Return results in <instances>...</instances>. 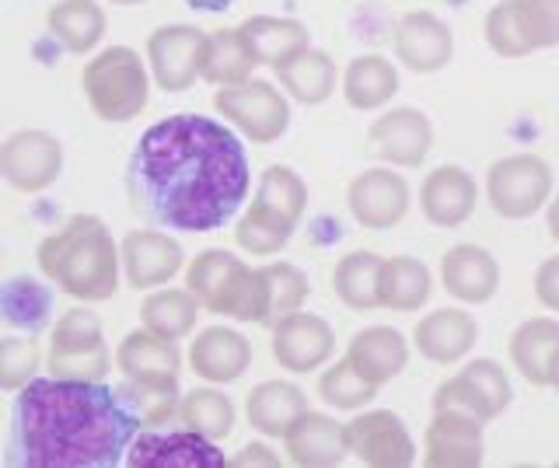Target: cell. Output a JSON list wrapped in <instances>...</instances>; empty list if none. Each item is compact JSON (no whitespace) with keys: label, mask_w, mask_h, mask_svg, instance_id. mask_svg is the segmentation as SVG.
I'll return each mask as SVG.
<instances>
[{"label":"cell","mask_w":559,"mask_h":468,"mask_svg":"<svg viewBox=\"0 0 559 468\" xmlns=\"http://www.w3.org/2000/svg\"><path fill=\"white\" fill-rule=\"evenodd\" d=\"M249 158L238 136L210 116L179 112L154 123L130 158L133 206L157 228L206 235L249 196Z\"/></svg>","instance_id":"1"},{"label":"cell","mask_w":559,"mask_h":468,"mask_svg":"<svg viewBox=\"0 0 559 468\" xmlns=\"http://www.w3.org/2000/svg\"><path fill=\"white\" fill-rule=\"evenodd\" d=\"M140 423L102 381L39 377L14 398L11 465L112 468L127 461Z\"/></svg>","instance_id":"2"},{"label":"cell","mask_w":559,"mask_h":468,"mask_svg":"<svg viewBox=\"0 0 559 468\" xmlns=\"http://www.w3.org/2000/svg\"><path fill=\"white\" fill-rule=\"evenodd\" d=\"M35 259L46 280L74 301H109L119 290L122 245H116L109 228L95 214H74L60 231L43 238Z\"/></svg>","instance_id":"3"},{"label":"cell","mask_w":559,"mask_h":468,"mask_svg":"<svg viewBox=\"0 0 559 468\" xmlns=\"http://www.w3.org/2000/svg\"><path fill=\"white\" fill-rule=\"evenodd\" d=\"M186 287L200 298L203 311H214V315L235 319V322L273 325L262 266L259 269L245 266L231 252L210 249L192 259L186 269Z\"/></svg>","instance_id":"4"},{"label":"cell","mask_w":559,"mask_h":468,"mask_svg":"<svg viewBox=\"0 0 559 468\" xmlns=\"http://www.w3.org/2000/svg\"><path fill=\"white\" fill-rule=\"evenodd\" d=\"M81 84H84L87 106H92L95 116L105 119V123H130L133 116L147 109V98H151L147 67L130 46H109V49H102L98 57L87 60Z\"/></svg>","instance_id":"5"},{"label":"cell","mask_w":559,"mask_h":468,"mask_svg":"<svg viewBox=\"0 0 559 468\" xmlns=\"http://www.w3.org/2000/svg\"><path fill=\"white\" fill-rule=\"evenodd\" d=\"M486 43L503 60L559 46V0H503L486 14Z\"/></svg>","instance_id":"6"},{"label":"cell","mask_w":559,"mask_h":468,"mask_svg":"<svg viewBox=\"0 0 559 468\" xmlns=\"http://www.w3.org/2000/svg\"><path fill=\"white\" fill-rule=\"evenodd\" d=\"M112 368V353L105 346L102 322L95 311L74 308L57 322L49 343V374L67 381H102Z\"/></svg>","instance_id":"7"},{"label":"cell","mask_w":559,"mask_h":468,"mask_svg":"<svg viewBox=\"0 0 559 468\" xmlns=\"http://www.w3.org/2000/svg\"><path fill=\"white\" fill-rule=\"evenodd\" d=\"M552 196V168L538 154H511L486 176V200L503 220H528Z\"/></svg>","instance_id":"8"},{"label":"cell","mask_w":559,"mask_h":468,"mask_svg":"<svg viewBox=\"0 0 559 468\" xmlns=\"http://www.w3.org/2000/svg\"><path fill=\"white\" fill-rule=\"evenodd\" d=\"M214 109L235 123L252 144H273L290 127V101L270 81H241L217 88Z\"/></svg>","instance_id":"9"},{"label":"cell","mask_w":559,"mask_h":468,"mask_svg":"<svg viewBox=\"0 0 559 468\" xmlns=\"http://www.w3.org/2000/svg\"><path fill=\"white\" fill-rule=\"evenodd\" d=\"M514 388L511 377L500 368L497 360H472L468 368H462L454 377L441 381L433 392V409H462L476 420L489 423L511 406Z\"/></svg>","instance_id":"10"},{"label":"cell","mask_w":559,"mask_h":468,"mask_svg":"<svg viewBox=\"0 0 559 468\" xmlns=\"http://www.w3.org/2000/svg\"><path fill=\"white\" fill-rule=\"evenodd\" d=\"M0 171L17 193H43L63 171V144L46 130H17L0 147Z\"/></svg>","instance_id":"11"},{"label":"cell","mask_w":559,"mask_h":468,"mask_svg":"<svg viewBox=\"0 0 559 468\" xmlns=\"http://www.w3.org/2000/svg\"><path fill=\"white\" fill-rule=\"evenodd\" d=\"M206 57V32L192 25H165L151 32L147 39V63L162 92H186L192 81L203 77Z\"/></svg>","instance_id":"12"},{"label":"cell","mask_w":559,"mask_h":468,"mask_svg":"<svg viewBox=\"0 0 559 468\" xmlns=\"http://www.w3.org/2000/svg\"><path fill=\"white\" fill-rule=\"evenodd\" d=\"M346 441L349 455L371 468H409L416 461V444L392 409H371L349 420Z\"/></svg>","instance_id":"13"},{"label":"cell","mask_w":559,"mask_h":468,"mask_svg":"<svg viewBox=\"0 0 559 468\" xmlns=\"http://www.w3.org/2000/svg\"><path fill=\"white\" fill-rule=\"evenodd\" d=\"M483 447V420L462 409H433V420L424 433L427 468H479Z\"/></svg>","instance_id":"14"},{"label":"cell","mask_w":559,"mask_h":468,"mask_svg":"<svg viewBox=\"0 0 559 468\" xmlns=\"http://www.w3.org/2000/svg\"><path fill=\"white\" fill-rule=\"evenodd\" d=\"M127 461L133 468H224L231 465L217 444L197 430L175 433H136Z\"/></svg>","instance_id":"15"},{"label":"cell","mask_w":559,"mask_h":468,"mask_svg":"<svg viewBox=\"0 0 559 468\" xmlns=\"http://www.w3.org/2000/svg\"><path fill=\"white\" fill-rule=\"evenodd\" d=\"M367 144L374 158L395 168H419L433 147V127L419 109L402 106L374 119V127L367 130Z\"/></svg>","instance_id":"16"},{"label":"cell","mask_w":559,"mask_h":468,"mask_svg":"<svg viewBox=\"0 0 559 468\" xmlns=\"http://www.w3.org/2000/svg\"><path fill=\"white\" fill-rule=\"evenodd\" d=\"M346 203L367 231H389L409 211V185L392 168H371L349 182Z\"/></svg>","instance_id":"17"},{"label":"cell","mask_w":559,"mask_h":468,"mask_svg":"<svg viewBox=\"0 0 559 468\" xmlns=\"http://www.w3.org/2000/svg\"><path fill=\"white\" fill-rule=\"evenodd\" d=\"M332 328L325 319L308 311H290L273 325V357L290 374H311L332 357Z\"/></svg>","instance_id":"18"},{"label":"cell","mask_w":559,"mask_h":468,"mask_svg":"<svg viewBox=\"0 0 559 468\" xmlns=\"http://www.w3.org/2000/svg\"><path fill=\"white\" fill-rule=\"evenodd\" d=\"M454 57L451 28L430 11H409L395 25V60L413 74H437Z\"/></svg>","instance_id":"19"},{"label":"cell","mask_w":559,"mask_h":468,"mask_svg":"<svg viewBox=\"0 0 559 468\" xmlns=\"http://www.w3.org/2000/svg\"><path fill=\"white\" fill-rule=\"evenodd\" d=\"M182 245L165 231H130L122 238V269L133 290H157L182 269Z\"/></svg>","instance_id":"20"},{"label":"cell","mask_w":559,"mask_h":468,"mask_svg":"<svg viewBox=\"0 0 559 468\" xmlns=\"http://www.w3.org/2000/svg\"><path fill=\"white\" fill-rule=\"evenodd\" d=\"M476 179L459 165H441L419 185V211L433 228H462L476 214Z\"/></svg>","instance_id":"21"},{"label":"cell","mask_w":559,"mask_h":468,"mask_svg":"<svg viewBox=\"0 0 559 468\" xmlns=\"http://www.w3.org/2000/svg\"><path fill=\"white\" fill-rule=\"evenodd\" d=\"M116 368L122 377L151 381V385H179L182 374V353L175 339H165L151 333V328H133V333L119 343Z\"/></svg>","instance_id":"22"},{"label":"cell","mask_w":559,"mask_h":468,"mask_svg":"<svg viewBox=\"0 0 559 468\" xmlns=\"http://www.w3.org/2000/svg\"><path fill=\"white\" fill-rule=\"evenodd\" d=\"M284 444L290 461L301 468H332L343 465L349 455L346 427L329 420L325 412H311V409H305L290 423V430L284 433Z\"/></svg>","instance_id":"23"},{"label":"cell","mask_w":559,"mask_h":468,"mask_svg":"<svg viewBox=\"0 0 559 468\" xmlns=\"http://www.w3.org/2000/svg\"><path fill=\"white\" fill-rule=\"evenodd\" d=\"M476 339H479L476 319L459 308L430 311V315L419 319L413 328V343L419 357H427L430 363H444V368L465 360L472 346H476Z\"/></svg>","instance_id":"24"},{"label":"cell","mask_w":559,"mask_h":468,"mask_svg":"<svg viewBox=\"0 0 559 468\" xmlns=\"http://www.w3.org/2000/svg\"><path fill=\"white\" fill-rule=\"evenodd\" d=\"M189 363L203 381H210V385H227V381H238L249 371L252 346L238 328L214 325V328H203V333L192 339Z\"/></svg>","instance_id":"25"},{"label":"cell","mask_w":559,"mask_h":468,"mask_svg":"<svg viewBox=\"0 0 559 468\" xmlns=\"http://www.w3.org/2000/svg\"><path fill=\"white\" fill-rule=\"evenodd\" d=\"M441 284L454 301L486 304L500 287V266L479 245H454L441 259Z\"/></svg>","instance_id":"26"},{"label":"cell","mask_w":559,"mask_h":468,"mask_svg":"<svg viewBox=\"0 0 559 468\" xmlns=\"http://www.w3.org/2000/svg\"><path fill=\"white\" fill-rule=\"evenodd\" d=\"M346 360L371 381V385H389L409 363V343L392 325H371L349 339Z\"/></svg>","instance_id":"27"},{"label":"cell","mask_w":559,"mask_h":468,"mask_svg":"<svg viewBox=\"0 0 559 468\" xmlns=\"http://www.w3.org/2000/svg\"><path fill=\"white\" fill-rule=\"evenodd\" d=\"M245 46L252 49V57L262 67H284L297 53H305L311 46L308 28L297 19H276V14H252L238 25Z\"/></svg>","instance_id":"28"},{"label":"cell","mask_w":559,"mask_h":468,"mask_svg":"<svg viewBox=\"0 0 559 468\" xmlns=\"http://www.w3.org/2000/svg\"><path fill=\"white\" fill-rule=\"evenodd\" d=\"M308 409L305 392L290 385V381H262L245 398V412L249 423L262 433V437H284L290 423Z\"/></svg>","instance_id":"29"},{"label":"cell","mask_w":559,"mask_h":468,"mask_svg":"<svg viewBox=\"0 0 559 468\" xmlns=\"http://www.w3.org/2000/svg\"><path fill=\"white\" fill-rule=\"evenodd\" d=\"M395 92H399V71L384 57L367 53L349 60L343 74V95L357 112L384 109L395 98Z\"/></svg>","instance_id":"30"},{"label":"cell","mask_w":559,"mask_h":468,"mask_svg":"<svg viewBox=\"0 0 559 468\" xmlns=\"http://www.w3.org/2000/svg\"><path fill=\"white\" fill-rule=\"evenodd\" d=\"M559 350V322L528 319L511 336V360L521 377L535 388H549V363Z\"/></svg>","instance_id":"31"},{"label":"cell","mask_w":559,"mask_h":468,"mask_svg":"<svg viewBox=\"0 0 559 468\" xmlns=\"http://www.w3.org/2000/svg\"><path fill=\"white\" fill-rule=\"evenodd\" d=\"M430 269L413 255H392L381 263L378 301L389 311H419L430 301Z\"/></svg>","instance_id":"32"},{"label":"cell","mask_w":559,"mask_h":468,"mask_svg":"<svg viewBox=\"0 0 559 468\" xmlns=\"http://www.w3.org/2000/svg\"><path fill=\"white\" fill-rule=\"evenodd\" d=\"M46 22L52 36H57L67 53H74V57L92 53L105 36V11L95 0H60V4L49 8Z\"/></svg>","instance_id":"33"},{"label":"cell","mask_w":559,"mask_h":468,"mask_svg":"<svg viewBox=\"0 0 559 468\" xmlns=\"http://www.w3.org/2000/svg\"><path fill=\"white\" fill-rule=\"evenodd\" d=\"M276 77L284 84V92L301 101V106H322L329 95L336 92V63H332L322 49H305L284 67H276Z\"/></svg>","instance_id":"34"},{"label":"cell","mask_w":559,"mask_h":468,"mask_svg":"<svg viewBox=\"0 0 559 468\" xmlns=\"http://www.w3.org/2000/svg\"><path fill=\"white\" fill-rule=\"evenodd\" d=\"M200 311L203 304L189 287H157L140 308V315H144V328H151V333L165 339H186L197 328Z\"/></svg>","instance_id":"35"},{"label":"cell","mask_w":559,"mask_h":468,"mask_svg":"<svg viewBox=\"0 0 559 468\" xmlns=\"http://www.w3.org/2000/svg\"><path fill=\"white\" fill-rule=\"evenodd\" d=\"M384 259L374 252H349L340 259L336 273H332V290L349 311H374L378 301V280H381Z\"/></svg>","instance_id":"36"},{"label":"cell","mask_w":559,"mask_h":468,"mask_svg":"<svg viewBox=\"0 0 559 468\" xmlns=\"http://www.w3.org/2000/svg\"><path fill=\"white\" fill-rule=\"evenodd\" d=\"M252 67L259 60L252 57V49L245 46L238 28H221L206 36V57H203V81L227 88V84H241L249 81Z\"/></svg>","instance_id":"37"},{"label":"cell","mask_w":559,"mask_h":468,"mask_svg":"<svg viewBox=\"0 0 559 468\" xmlns=\"http://www.w3.org/2000/svg\"><path fill=\"white\" fill-rule=\"evenodd\" d=\"M116 392H119L122 403H127V409L133 412V420L147 430L171 423L175 416H179V406H182L179 385H151V381L127 377Z\"/></svg>","instance_id":"38"},{"label":"cell","mask_w":559,"mask_h":468,"mask_svg":"<svg viewBox=\"0 0 559 468\" xmlns=\"http://www.w3.org/2000/svg\"><path fill=\"white\" fill-rule=\"evenodd\" d=\"M294 228H297L294 220H287L284 214H276L273 206L255 200L249 206V214L238 220L235 241L245 252H252V255H273V252H280V249L287 245Z\"/></svg>","instance_id":"39"},{"label":"cell","mask_w":559,"mask_h":468,"mask_svg":"<svg viewBox=\"0 0 559 468\" xmlns=\"http://www.w3.org/2000/svg\"><path fill=\"white\" fill-rule=\"evenodd\" d=\"M179 420L210 441H224L227 433L235 430V406H231V398L217 388H197L182 395Z\"/></svg>","instance_id":"40"},{"label":"cell","mask_w":559,"mask_h":468,"mask_svg":"<svg viewBox=\"0 0 559 468\" xmlns=\"http://www.w3.org/2000/svg\"><path fill=\"white\" fill-rule=\"evenodd\" d=\"M0 308H4V319L14 328H28V333H39L49 319V290L25 276H14L4 284L0 293Z\"/></svg>","instance_id":"41"},{"label":"cell","mask_w":559,"mask_h":468,"mask_svg":"<svg viewBox=\"0 0 559 468\" xmlns=\"http://www.w3.org/2000/svg\"><path fill=\"white\" fill-rule=\"evenodd\" d=\"M255 200L273 206V211L284 214L287 220L301 224L305 206H308V185H305V179L297 176L294 168H287V165H270L266 171H262V179H259Z\"/></svg>","instance_id":"42"},{"label":"cell","mask_w":559,"mask_h":468,"mask_svg":"<svg viewBox=\"0 0 559 468\" xmlns=\"http://www.w3.org/2000/svg\"><path fill=\"white\" fill-rule=\"evenodd\" d=\"M319 395L332 409H360L378 395V385H371V381H367L354 363L343 357L336 368H329L319 377Z\"/></svg>","instance_id":"43"},{"label":"cell","mask_w":559,"mask_h":468,"mask_svg":"<svg viewBox=\"0 0 559 468\" xmlns=\"http://www.w3.org/2000/svg\"><path fill=\"white\" fill-rule=\"evenodd\" d=\"M262 276H266V301H270V322L276 325L290 311H301V304L308 301V276L290 266V263H270L262 266Z\"/></svg>","instance_id":"44"},{"label":"cell","mask_w":559,"mask_h":468,"mask_svg":"<svg viewBox=\"0 0 559 468\" xmlns=\"http://www.w3.org/2000/svg\"><path fill=\"white\" fill-rule=\"evenodd\" d=\"M39 371V346L35 339L8 336L0 343V388L4 392H22Z\"/></svg>","instance_id":"45"},{"label":"cell","mask_w":559,"mask_h":468,"mask_svg":"<svg viewBox=\"0 0 559 468\" xmlns=\"http://www.w3.org/2000/svg\"><path fill=\"white\" fill-rule=\"evenodd\" d=\"M535 298L542 308L559 311V255L546 259L535 273Z\"/></svg>","instance_id":"46"},{"label":"cell","mask_w":559,"mask_h":468,"mask_svg":"<svg viewBox=\"0 0 559 468\" xmlns=\"http://www.w3.org/2000/svg\"><path fill=\"white\" fill-rule=\"evenodd\" d=\"M231 465H280V458L270 455L266 444H249V447H241V455L231 458Z\"/></svg>","instance_id":"47"},{"label":"cell","mask_w":559,"mask_h":468,"mask_svg":"<svg viewBox=\"0 0 559 468\" xmlns=\"http://www.w3.org/2000/svg\"><path fill=\"white\" fill-rule=\"evenodd\" d=\"M186 4L192 8V11H206V14H221V11H227L235 4V0H186Z\"/></svg>","instance_id":"48"},{"label":"cell","mask_w":559,"mask_h":468,"mask_svg":"<svg viewBox=\"0 0 559 468\" xmlns=\"http://www.w3.org/2000/svg\"><path fill=\"white\" fill-rule=\"evenodd\" d=\"M546 224H549V238L559 241V200H549V217H546Z\"/></svg>","instance_id":"49"},{"label":"cell","mask_w":559,"mask_h":468,"mask_svg":"<svg viewBox=\"0 0 559 468\" xmlns=\"http://www.w3.org/2000/svg\"><path fill=\"white\" fill-rule=\"evenodd\" d=\"M549 388L559 392V350H556V357H552V363H549Z\"/></svg>","instance_id":"50"},{"label":"cell","mask_w":559,"mask_h":468,"mask_svg":"<svg viewBox=\"0 0 559 468\" xmlns=\"http://www.w3.org/2000/svg\"><path fill=\"white\" fill-rule=\"evenodd\" d=\"M112 4H119V8H133V4H144V0H112Z\"/></svg>","instance_id":"51"}]
</instances>
